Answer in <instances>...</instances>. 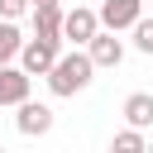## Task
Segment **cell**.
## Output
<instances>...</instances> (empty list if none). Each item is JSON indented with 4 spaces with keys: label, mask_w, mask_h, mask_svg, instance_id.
I'll return each mask as SVG.
<instances>
[{
    "label": "cell",
    "mask_w": 153,
    "mask_h": 153,
    "mask_svg": "<svg viewBox=\"0 0 153 153\" xmlns=\"http://www.w3.org/2000/svg\"><path fill=\"white\" fill-rule=\"evenodd\" d=\"M24 10H33V0H0V19H19Z\"/></svg>",
    "instance_id": "13"
},
{
    "label": "cell",
    "mask_w": 153,
    "mask_h": 153,
    "mask_svg": "<svg viewBox=\"0 0 153 153\" xmlns=\"http://www.w3.org/2000/svg\"><path fill=\"white\" fill-rule=\"evenodd\" d=\"M91 76H96L91 53L72 48V53H62V57H57V67L48 72V91H53V96H76V91H86V86H91Z\"/></svg>",
    "instance_id": "1"
},
{
    "label": "cell",
    "mask_w": 153,
    "mask_h": 153,
    "mask_svg": "<svg viewBox=\"0 0 153 153\" xmlns=\"http://www.w3.org/2000/svg\"><path fill=\"white\" fill-rule=\"evenodd\" d=\"M134 48L153 57V19H139V24H134Z\"/></svg>",
    "instance_id": "12"
},
{
    "label": "cell",
    "mask_w": 153,
    "mask_h": 153,
    "mask_svg": "<svg viewBox=\"0 0 153 153\" xmlns=\"http://www.w3.org/2000/svg\"><path fill=\"white\" fill-rule=\"evenodd\" d=\"M29 86H33V76L24 67H0V105H24Z\"/></svg>",
    "instance_id": "6"
},
{
    "label": "cell",
    "mask_w": 153,
    "mask_h": 153,
    "mask_svg": "<svg viewBox=\"0 0 153 153\" xmlns=\"http://www.w3.org/2000/svg\"><path fill=\"white\" fill-rule=\"evenodd\" d=\"M148 153H153V143H148Z\"/></svg>",
    "instance_id": "15"
},
{
    "label": "cell",
    "mask_w": 153,
    "mask_h": 153,
    "mask_svg": "<svg viewBox=\"0 0 153 153\" xmlns=\"http://www.w3.org/2000/svg\"><path fill=\"white\" fill-rule=\"evenodd\" d=\"M0 153H10V148H0Z\"/></svg>",
    "instance_id": "16"
},
{
    "label": "cell",
    "mask_w": 153,
    "mask_h": 153,
    "mask_svg": "<svg viewBox=\"0 0 153 153\" xmlns=\"http://www.w3.org/2000/svg\"><path fill=\"white\" fill-rule=\"evenodd\" d=\"M24 43H29V38H19L14 19H0V67H10V62L24 53Z\"/></svg>",
    "instance_id": "10"
},
{
    "label": "cell",
    "mask_w": 153,
    "mask_h": 153,
    "mask_svg": "<svg viewBox=\"0 0 153 153\" xmlns=\"http://www.w3.org/2000/svg\"><path fill=\"white\" fill-rule=\"evenodd\" d=\"M143 19V0H105L100 5V29L120 33V29H134Z\"/></svg>",
    "instance_id": "5"
},
{
    "label": "cell",
    "mask_w": 153,
    "mask_h": 153,
    "mask_svg": "<svg viewBox=\"0 0 153 153\" xmlns=\"http://www.w3.org/2000/svg\"><path fill=\"white\" fill-rule=\"evenodd\" d=\"M57 57H62V43H57V38H29L24 53H19V67H24L29 76H48V72L57 67Z\"/></svg>",
    "instance_id": "2"
},
{
    "label": "cell",
    "mask_w": 153,
    "mask_h": 153,
    "mask_svg": "<svg viewBox=\"0 0 153 153\" xmlns=\"http://www.w3.org/2000/svg\"><path fill=\"white\" fill-rule=\"evenodd\" d=\"M124 120H129V129H153V96L148 91H134L124 100Z\"/></svg>",
    "instance_id": "9"
},
{
    "label": "cell",
    "mask_w": 153,
    "mask_h": 153,
    "mask_svg": "<svg viewBox=\"0 0 153 153\" xmlns=\"http://www.w3.org/2000/svg\"><path fill=\"white\" fill-rule=\"evenodd\" d=\"M33 5H62V0H33Z\"/></svg>",
    "instance_id": "14"
},
{
    "label": "cell",
    "mask_w": 153,
    "mask_h": 153,
    "mask_svg": "<svg viewBox=\"0 0 153 153\" xmlns=\"http://www.w3.org/2000/svg\"><path fill=\"white\" fill-rule=\"evenodd\" d=\"M110 153H148V139H143V129H120V134L110 139Z\"/></svg>",
    "instance_id": "11"
},
{
    "label": "cell",
    "mask_w": 153,
    "mask_h": 153,
    "mask_svg": "<svg viewBox=\"0 0 153 153\" xmlns=\"http://www.w3.org/2000/svg\"><path fill=\"white\" fill-rule=\"evenodd\" d=\"M100 33V10H67V19H62V43H76V48H86L91 38Z\"/></svg>",
    "instance_id": "3"
},
{
    "label": "cell",
    "mask_w": 153,
    "mask_h": 153,
    "mask_svg": "<svg viewBox=\"0 0 153 153\" xmlns=\"http://www.w3.org/2000/svg\"><path fill=\"white\" fill-rule=\"evenodd\" d=\"M14 110H19L14 124H19L24 139H43V134L53 129V105H43V100H24V105H14Z\"/></svg>",
    "instance_id": "4"
},
{
    "label": "cell",
    "mask_w": 153,
    "mask_h": 153,
    "mask_svg": "<svg viewBox=\"0 0 153 153\" xmlns=\"http://www.w3.org/2000/svg\"><path fill=\"white\" fill-rule=\"evenodd\" d=\"M62 19H67L62 5H33V38H57L62 43Z\"/></svg>",
    "instance_id": "8"
},
{
    "label": "cell",
    "mask_w": 153,
    "mask_h": 153,
    "mask_svg": "<svg viewBox=\"0 0 153 153\" xmlns=\"http://www.w3.org/2000/svg\"><path fill=\"white\" fill-rule=\"evenodd\" d=\"M86 53H91V62H96V67H120V62H124V43H120L110 29H100V33L86 43Z\"/></svg>",
    "instance_id": "7"
}]
</instances>
